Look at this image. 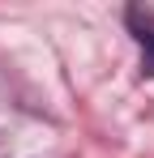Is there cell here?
<instances>
[{
  "label": "cell",
  "instance_id": "obj_1",
  "mask_svg": "<svg viewBox=\"0 0 154 158\" xmlns=\"http://www.w3.org/2000/svg\"><path fill=\"white\" fill-rule=\"evenodd\" d=\"M128 22H133V30H137V43L146 47V69H141V73L154 77V17L141 13V9H128Z\"/></svg>",
  "mask_w": 154,
  "mask_h": 158
}]
</instances>
